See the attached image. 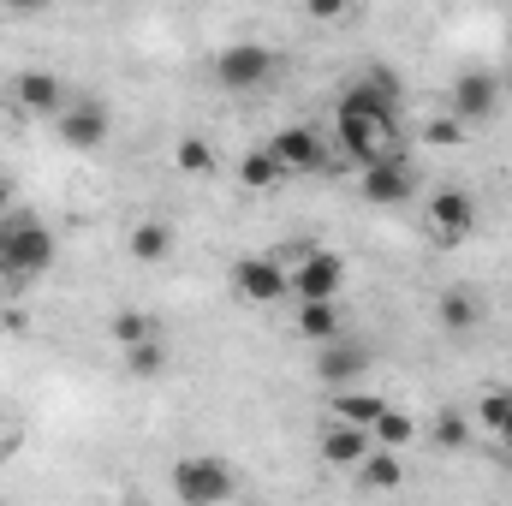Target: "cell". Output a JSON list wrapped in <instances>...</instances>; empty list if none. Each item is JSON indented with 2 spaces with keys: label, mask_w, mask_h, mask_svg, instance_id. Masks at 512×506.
<instances>
[{
  "label": "cell",
  "mask_w": 512,
  "mask_h": 506,
  "mask_svg": "<svg viewBox=\"0 0 512 506\" xmlns=\"http://www.w3.org/2000/svg\"><path fill=\"white\" fill-rule=\"evenodd\" d=\"M239 179H245L251 191H274L286 173H280V161H274V155H268V143H262V149H251V155L239 161Z\"/></svg>",
  "instance_id": "7402d4cb"
},
{
  "label": "cell",
  "mask_w": 512,
  "mask_h": 506,
  "mask_svg": "<svg viewBox=\"0 0 512 506\" xmlns=\"http://www.w3.org/2000/svg\"><path fill=\"white\" fill-rule=\"evenodd\" d=\"M233 292H239L245 304H274V298L292 292V280H286V268H280L274 256H239V262H233Z\"/></svg>",
  "instance_id": "5b68a950"
},
{
  "label": "cell",
  "mask_w": 512,
  "mask_h": 506,
  "mask_svg": "<svg viewBox=\"0 0 512 506\" xmlns=\"http://www.w3.org/2000/svg\"><path fill=\"white\" fill-rule=\"evenodd\" d=\"M435 441H441V447H465V441H471V423H465L459 411H447V417L435 423Z\"/></svg>",
  "instance_id": "4316f807"
},
{
  "label": "cell",
  "mask_w": 512,
  "mask_h": 506,
  "mask_svg": "<svg viewBox=\"0 0 512 506\" xmlns=\"http://www.w3.org/2000/svg\"><path fill=\"white\" fill-rule=\"evenodd\" d=\"M298 334H304V340H316V346L346 340V328H340V310H334V304H298Z\"/></svg>",
  "instance_id": "2e32d148"
},
{
  "label": "cell",
  "mask_w": 512,
  "mask_h": 506,
  "mask_svg": "<svg viewBox=\"0 0 512 506\" xmlns=\"http://www.w3.org/2000/svg\"><path fill=\"white\" fill-rule=\"evenodd\" d=\"M233 489H239V477L221 459H209V453H191V459L173 465V495L185 506H227Z\"/></svg>",
  "instance_id": "7a4b0ae2"
},
{
  "label": "cell",
  "mask_w": 512,
  "mask_h": 506,
  "mask_svg": "<svg viewBox=\"0 0 512 506\" xmlns=\"http://www.w3.org/2000/svg\"><path fill=\"white\" fill-rule=\"evenodd\" d=\"M292 298L298 304H334L340 298V286H346V256H334V251H310L292 274Z\"/></svg>",
  "instance_id": "277c9868"
},
{
  "label": "cell",
  "mask_w": 512,
  "mask_h": 506,
  "mask_svg": "<svg viewBox=\"0 0 512 506\" xmlns=\"http://www.w3.org/2000/svg\"><path fill=\"white\" fill-rule=\"evenodd\" d=\"M370 435H376V441H382L387 453H399V447H405V441H411V435H417V423H411V417H405V411H393V405H387L382 417H376V429H370Z\"/></svg>",
  "instance_id": "cb8c5ba5"
},
{
  "label": "cell",
  "mask_w": 512,
  "mask_h": 506,
  "mask_svg": "<svg viewBox=\"0 0 512 506\" xmlns=\"http://www.w3.org/2000/svg\"><path fill=\"white\" fill-rule=\"evenodd\" d=\"M108 131H114V120H108V108L102 102H66L60 108V143L66 149H102L108 143Z\"/></svg>",
  "instance_id": "ba28073f"
},
{
  "label": "cell",
  "mask_w": 512,
  "mask_h": 506,
  "mask_svg": "<svg viewBox=\"0 0 512 506\" xmlns=\"http://www.w3.org/2000/svg\"><path fill=\"white\" fill-rule=\"evenodd\" d=\"M54 268V233L36 221V215H6L0 221V274L6 280H36Z\"/></svg>",
  "instance_id": "6da1fadb"
},
{
  "label": "cell",
  "mask_w": 512,
  "mask_h": 506,
  "mask_svg": "<svg viewBox=\"0 0 512 506\" xmlns=\"http://www.w3.org/2000/svg\"><path fill=\"white\" fill-rule=\"evenodd\" d=\"M358 477H364V483H370V489H399V453H387V447H376V453H370V459H364V465H358Z\"/></svg>",
  "instance_id": "603a6c76"
},
{
  "label": "cell",
  "mask_w": 512,
  "mask_h": 506,
  "mask_svg": "<svg viewBox=\"0 0 512 506\" xmlns=\"http://www.w3.org/2000/svg\"><path fill=\"white\" fill-rule=\"evenodd\" d=\"M161 370H167V346H161V340H149V346H131V376H161Z\"/></svg>",
  "instance_id": "d4e9b609"
},
{
  "label": "cell",
  "mask_w": 512,
  "mask_h": 506,
  "mask_svg": "<svg viewBox=\"0 0 512 506\" xmlns=\"http://www.w3.org/2000/svg\"><path fill=\"white\" fill-rule=\"evenodd\" d=\"M340 114H346V120H370L382 137H399V90H393V78H387V72H376V78L346 84Z\"/></svg>",
  "instance_id": "3957f363"
},
{
  "label": "cell",
  "mask_w": 512,
  "mask_h": 506,
  "mask_svg": "<svg viewBox=\"0 0 512 506\" xmlns=\"http://www.w3.org/2000/svg\"><path fill=\"white\" fill-rule=\"evenodd\" d=\"M364 197H370V203H405V197H411V167H405V161H399V155H387V161H376V167H370V173H364Z\"/></svg>",
  "instance_id": "4fadbf2b"
},
{
  "label": "cell",
  "mask_w": 512,
  "mask_h": 506,
  "mask_svg": "<svg viewBox=\"0 0 512 506\" xmlns=\"http://www.w3.org/2000/svg\"><path fill=\"white\" fill-rule=\"evenodd\" d=\"M173 161H179V173H215V143L197 137V131H185L173 143Z\"/></svg>",
  "instance_id": "44dd1931"
},
{
  "label": "cell",
  "mask_w": 512,
  "mask_h": 506,
  "mask_svg": "<svg viewBox=\"0 0 512 506\" xmlns=\"http://www.w3.org/2000/svg\"><path fill=\"white\" fill-rule=\"evenodd\" d=\"M167 251H173V227L167 221H137L131 227V256L137 262H161Z\"/></svg>",
  "instance_id": "d6986e66"
},
{
  "label": "cell",
  "mask_w": 512,
  "mask_h": 506,
  "mask_svg": "<svg viewBox=\"0 0 512 506\" xmlns=\"http://www.w3.org/2000/svg\"><path fill=\"white\" fill-rule=\"evenodd\" d=\"M423 143H441V149H453V143H465V126L447 114V120H429L423 126Z\"/></svg>",
  "instance_id": "83f0119b"
},
{
  "label": "cell",
  "mask_w": 512,
  "mask_h": 506,
  "mask_svg": "<svg viewBox=\"0 0 512 506\" xmlns=\"http://www.w3.org/2000/svg\"><path fill=\"white\" fill-rule=\"evenodd\" d=\"M477 417H483V429H495V435H501V423L512 417V393H489V399L477 405Z\"/></svg>",
  "instance_id": "484cf974"
},
{
  "label": "cell",
  "mask_w": 512,
  "mask_h": 506,
  "mask_svg": "<svg viewBox=\"0 0 512 506\" xmlns=\"http://www.w3.org/2000/svg\"><path fill=\"white\" fill-rule=\"evenodd\" d=\"M334 143H340V155L352 161V167H376V161H387L382 143H393V137H382V131L370 126V120H346V114H334Z\"/></svg>",
  "instance_id": "8fae6325"
},
{
  "label": "cell",
  "mask_w": 512,
  "mask_h": 506,
  "mask_svg": "<svg viewBox=\"0 0 512 506\" xmlns=\"http://www.w3.org/2000/svg\"><path fill=\"white\" fill-rule=\"evenodd\" d=\"M429 227L441 233V245H459V239L477 227V203H471V191H459V185L435 191V203H429Z\"/></svg>",
  "instance_id": "30bf717a"
},
{
  "label": "cell",
  "mask_w": 512,
  "mask_h": 506,
  "mask_svg": "<svg viewBox=\"0 0 512 506\" xmlns=\"http://www.w3.org/2000/svg\"><path fill=\"white\" fill-rule=\"evenodd\" d=\"M501 447H507V453H512V417H507V423H501Z\"/></svg>",
  "instance_id": "f546056e"
},
{
  "label": "cell",
  "mask_w": 512,
  "mask_h": 506,
  "mask_svg": "<svg viewBox=\"0 0 512 506\" xmlns=\"http://www.w3.org/2000/svg\"><path fill=\"white\" fill-rule=\"evenodd\" d=\"M435 316H441V328H447V334H471V328H477V298H471L465 286H453V292H441Z\"/></svg>",
  "instance_id": "ac0fdd59"
},
{
  "label": "cell",
  "mask_w": 512,
  "mask_h": 506,
  "mask_svg": "<svg viewBox=\"0 0 512 506\" xmlns=\"http://www.w3.org/2000/svg\"><path fill=\"white\" fill-rule=\"evenodd\" d=\"M108 334L120 340V346H149V340H161V328H155V316H143V310H120L114 322H108Z\"/></svg>",
  "instance_id": "ffe728a7"
},
{
  "label": "cell",
  "mask_w": 512,
  "mask_h": 506,
  "mask_svg": "<svg viewBox=\"0 0 512 506\" xmlns=\"http://www.w3.org/2000/svg\"><path fill=\"white\" fill-rule=\"evenodd\" d=\"M364 346H352V340H334V346H322V364H316V376L328 381V387H346V381L364 376Z\"/></svg>",
  "instance_id": "9a60e30c"
},
{
  "label": "cell",
  "mask_w": 512,
  "mask_h": 506,
  "mask_svg": "<svg viewBox=\"0 0 512 506\" xmlns=\"http://www.w3.org/2000/svg\"><path fill=\"white\" fill-rule=\"evenodd\" d=\"M12 96H18V108H30V114H54V108H66V84H60L54 72H18Z\"/></svg>",
  "instance_id": "5bb4252c"
},
{
  "label": "cell",
  "mask_w": 512,
  "mask_h": 506,
  "mask_svg": "<svg viewBox=\"0 0 512 506\" xmlns=\"http://www.w3.org/2000/svg\"><path fill=\"white\" fill-rule=\"evenodd\" d=\"M322 459L340 465V471H358V465L370 459V429H352V423H334V417H328V429H322Z\"/></svg>",
  "instance_id": "7c38bea8"
},
{
  "label": "cell",
  "mask_w": 512,
  "mask_h": 506,
  "mask_svg": "<svg viewBox=\"0 0 512 506\" xmlns=\"http://www.w3.org/2000/svg\"><path fill=\"white\" fill-rule=\"evenodd\" d=\"M495 108H501V84H495V72H465V78L453 84V120H459V126L495 120Z\"/></svg>",
  "instance_id": "9c48e42d"
},
{
  "label": "cell",
  "mask_w": 512,
  "mask_h": 506,
  "mask_svg": "<svg viewBox=\"0 0 512 506\" xmlns=\"http://www.w3.org/2000/svg\"><path fill=\"white\" fill-rule=\"evenodd\" d=\"M268 72H274V54H268L262 42H233V48H221V60H215V78H221L227 90H256V84H268Z\"/></svg>",
  "instance_id": "8992f818"
},
{
  "label": "cell",
  "mask_w": 512,
  "mask_h": 506,
  "mask_svg": "<svg viewBox=\"0 0 512 506\" xmlns=\"http://www.w3.org/2000/svg\"><path fill=\"white\" fill-rule=\"evenodd\" d=\"M6 203H12V185H6V173H0V215H6Z\"/></svg>",
  "instance_id": "f1b7e54d"
},
{
  "label": "cell",
  "mask_w": 512,
  "mask_h": 506,
  "mask_svg": "<svg viewBox=\"0 0 512 506\" xmlns=\"http://www.w3.org/2000/svg\"><path fill=\"white\" fill-rule=\"evenodd\" d=\"M387 405L376 393H352V387H340L334 393V423H352V429H376V417H382Z\"/></svg>",
  "instance_id": "e0dca14e"
},
{
  "label": "cell",
  "mask_w": 512,
  "mask_h": 506,
  "mask_svg": "<svg viewBox=\"0 0 512 506\" xmlns=\"http://www.w3.org/2000/svg\"><path fill=\"white\" fill-rule=\"evenodd\" d=\"M268 155L280 161V173H316V167L328 161V143L310 126H280L268 137Z\"/></svg>",
  "instance_id": "52a82bcc"
}]
</instances>
